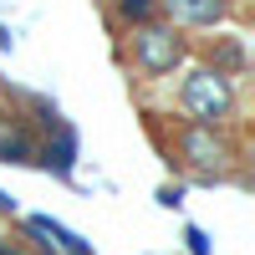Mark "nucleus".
<instances>
[{"label": "nucleus", "instance_id": "1", "mask_svg": "<svg viewBox=\"0 0 255 255\" xmlns=\"http://www.w3.org/2000/svg\"><path fill=\"white\" fill-rule=\"evenodd\" d=\"M184 108H189L194 123L215 128L230 113V77L225 72H189V82H184Z\"/></svg>", "mask_w": 255, "mask_h": 255}, {"label": "nucleus", "instance_id": "2", "mask_svg": "<svg viewBox=\"0 0 255 255\" xmlns=\"http://www.w3.org/2000/svg\"><path fill=\"white\" fill-rule=\"evenodd\" d=\"M179 36L168 31V26H143L138 41H133V56H138V67L148 77H163V72H174V61H179Z\"/></svg>", "mask_w": 255, "mask_h": 255}, {"label": "nucleus", "instance_id": "3", "mask_svg": "<svg viewBox=\"0 0 255 255\" xmlns=\"http://www.w3.org/2000/svg\"><path fill=\"white\" fill-rule=\"evenodd\" d=\"M179 148L189 153V163H194L199 174H215V168L225 163V153H230V148H225V143H220L215 133H209L204 123H199V128H189V133L179 138Z\"/></svg>", "mask_w": 255, "mask_h": 255}, {"label": "nucleus", "instance_id": "4", "mask_svg": "<svg viewBox=\"0 0 255 255\" xmlns=\"http://www.w3.org/2000/svg\"><path fill=\"white\" fill-rule=\"evenodd\" d=\"M168 15L184 20V26H215V20L225 15V0H163Z\"/></svg>", "mask_w": 255, "mask_h": 255}, {"label": "nucleus", "instance_id": "5", "mask_svg": "<svg viewBox=\"0 0 255 255\" xmlns=\"http://www.w3.org/2000/svg\"><path fill=\"white\" fill-rule=\"evenodd\" d=\"M31 230H36V235L46 240V245H61L67 255H92V245H82V240L72 235V230H61V225H51L46 215H31Z\"/></svg>", "mask_w": 255, "mask_h": 255}, {"label": "nucleus", "instance_id": "6", "mask_svg": "<svg viewBox=\"0 0 255 255\" xmlns=\"http://www.w3.org/2000/svg\"><path fill=\"white\" fill-rule=\"evenodd\" d=\"M36 158V143H31V133H15L10 138H0V163H31Z\"/></svg>", "mask_w": 255, "mask_h": 255}, {"label": "nucleus", "instance_id": "7", "mask_svg": "<svg viewBox=\"0 0 255 255\" xmlns=\"http://www.w3.org/2000/svg\"><path fill=\"white\" fill-rule=\"evenodd\" d=\"M118 10L128 20H148V15H153V0H118Z\"/></svg>", "mask_w": 255, "mask_h": 255}, {"label": "nucleus", "instance_id": "8", "mask_svg": "<svg viewBox=\"0 0 255 255\" xmlns=\"http://www.w3.org/2000/svg\"><path fill=\"white\" fill-rule=\"evenodd\" d=\"M184 240H189V250H194V255H209V240L199 235V230H189V235H184Z\"/></svg>", "mask_w": 255, "mask_h": 255}, {"label": "nucleus", "instance_id": "9", "mask_svg": "<svg viewBox=\"0 0 255 255\" xmlns=\"http://www.w3.org/2000/svg\"><path fill=\"white\" fill-rule=\"evenodd\" d=\"M0 255H15V250H5V245H0Z\"/></svg>", "mask_w": 255, "mask_h": 255}]
</instances>
